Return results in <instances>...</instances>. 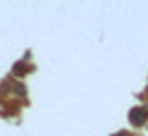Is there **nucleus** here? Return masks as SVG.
Listing matches in <instances>:
<instances>
[{
  "label": "nucleus",
  "mask_w": 148,
  "mask_h": 136,
  "mask_svg": "<svg viewBox=\"0 0 148 136\" xmlns=\"http://www.w3.org/2000/svg\"><path fill=\"white\" fill-rule=\"evenodd\" d=\"M146 110L143 107H132V110H129V122H132L134 126H138V124H143L146 122Z\"/></svg>",
  "instance_id": "nucleus-1"
},
{
  "label": "nucleus",
  "mask_w": 148,
  "mask_h": 136,
  "mask_svg": "<svg viewBox=\"0 0 148 136\" xmlns=\"http://www.w3.org/2000/svg\"><path fill=\"white\" fill-rule=\"evenodd\" d=\"M115 136H127V131H119V134H115Z\"/></svg>",
  "instance_id": "nucleus-3"
},
{
  "label": "nucleus",
  "mask_w": 148,
  "mask_h": 136,
  "mask_svg": "<svg viewBox=\"0 0 148 136\" xmlns=\"http://www.w3.org/2000/svg\"><path fill=\"white\" fill-rule=\"evenodd\" d=\"M26 72H29V69H26L24 62H17V65H14V74H17V77H24Z\"/></svg>",
  "instance_id": "nucleus-2"
}]
</instances>
